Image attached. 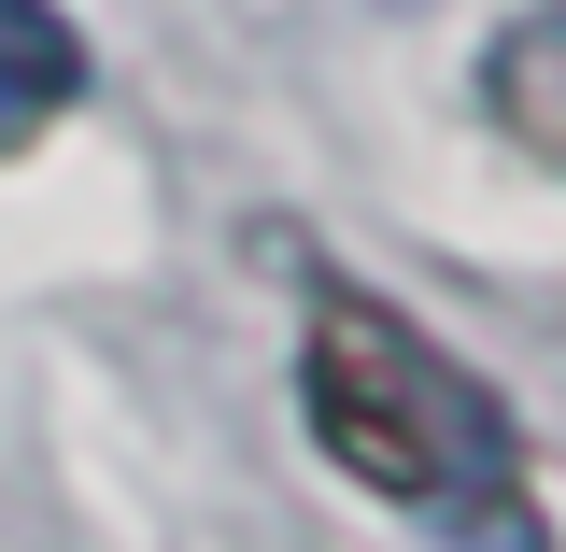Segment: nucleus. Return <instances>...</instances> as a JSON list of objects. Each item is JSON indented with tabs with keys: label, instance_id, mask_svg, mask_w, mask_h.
<instances>
[{
	"label": "nucleus",
	"instance_id": "2",
	"mask_svg": "<svg viewBox=\"0 0 566 552\" xmlns=\"http://www.w3.org/2000/svg\"><path fill=\"white\" fill-rule=\"evenodd\" d=\"M482 114L566 185V0H538V14H510V29H495V58H482Z\"/></svg>",
	"mask_w": 566,
	"mask_h": 552
},
{
	"label": "nucleus",
	"instance_id": "3",
	"mask_svg": "<svg viewBox=\"0 0 566 552\" xmlns=\"http://www.w3.org/2000/svg\"><path fill=\"white\" fill-rule=\"evenodd\" d=\"M71 100H85V29L57 0H0V156L43 142Z\"/></svg>",
	"mask_w": 566,
	"mask_h": 552
},
{
	"label": "nucleus",
	"instance_id": "1",
	"mask_svg": "<svg viewBox=\"0 0 566 552\" xmlns=\"http://www.w3.org/2000/svg\"><path fill=\"white\" fill-rule=\"evenodd\" d=\"M297 397H312V439L340 454L354 482L397 496V510H439V539H453L468 510H510V496H524V439H510V412H495L424 326H397V312L354 298V283L312 298Z\"/></svg>",
	"mask_w": 566,
	"mask_h": 552
}]
</instances>
